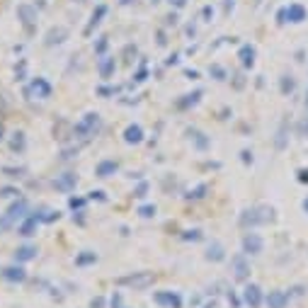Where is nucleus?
Masks as SVG:
<instances>
[{
	"label": "nucleus",
	"mask_w": 308,
	"mask_h": 308,
	"mask_svg": "<svg viewBox=\"0 0 308 308\" xmlns=\"http://www.w3.org/2000/svg\"><path fill=\"white\" fill-rule=\"evenodd\" d=\"M95 260H97V255H95V252H85V255L75 257V264H90V262H95Z\"/></svg>",
	"instance_id": "24"
},
{
	"label": "nucleus",
	"mask_w": 308,
	"mask_h": 308,
	"mask_svg": "<svg viewBox=\"0 0 308 308\" xmlns=\"http://www.w3.org/2000/svg\"><path fill=\"white\" fill-rule=\"evenodd\" d=\"M100 126H102V119H100V114H85V119L75 126V131L78 133H88V136H92V133H97L100 131Z\"/></svg>",
	"instance_id": "2"
},
{
	"label": "nucleus",
	"mask_w": 308,
	"mask_h": 308,
	"mask_svg": "<svg viewBox=\"0 0 308 308\" xmlns=\"http://www.w3.org/2000/svg\"><path fill=\"white\" fill-rule=\"evenodd\" d=\"M146 189H148V185L143 182V185H141L138 189H136V194H133V197H146Z\"/></svg>",
	"instance_id": "37"
},
{
	"label": "nucleus",
	"mask_w": 308,
	"mask_h": 308,
	"mask_svg": "<svg viewBox=\"0 0 308 308\" xmlns=\"http://www.w3.org/2000/svg\"><path fill=\"white\" fill-rule=\"evenodd\" d=\"M114 73V59H102L100 61V75L102 78H110Z\"/></svg>",
	"instance_id": "22"
},
{
	"label": "nucleus",
	"mask_w": 308,
	"mask_h": 308,
	"mask_svg": "<svg viewBox=\"0 0 308 308\" xmlns=\"http://www.w3.org/2000/svg\"><path fill=\"white\" fill-rule=\"evenodd\" d=\"M15 136H17V138H12L10 146H12V151H22V148H24V138H22V133H15Z\"/></svg>",
	"instance_id": "26"
},
{
	"label": "nucleus",
	"mask_w": 308,
	"mask_h": 308,
	"mask_svg": "<svg viewBox=\"0 0 308 308\" xmlns=\"http://www.w3.org/2000/svg\"><path fill=\"white\" fill-rule=\"evenodd\" d=\"M304 209H306V211H308V199H306V201H304Z\"/></svg>",
	"instance_id": "44"
},
{
	"label": "nucleus",
	"mask_w": 308,
	"mask_h": 308,
	"mask_svg": "<svg viewBox=\"0 0 308 308\" xmlns=\"http://www.w3.org/2000/svg\"><path fill=\"white\" fill-rule=\"evenodd\" d=\"M204 192H206V185H199L194 192H192V194H187V197H189V199H201V197H204Z\"/></svg>",
	"instance_id": "28"
},
{
	"label": "nucleus",
	"mask_w": 308,
	"mask_h": 308,
	"mask_svg": "<svg viewBox=\"0 0 308 308\" xmlns=\"http://www.w3.org/2000/svg\"><path fill=\"white\" fill-rule=\"evenodd\" d=\"M17 15L22 17V24L32 32V22L37 20V15L32 12V7H29V5H20V7H17Z\"/></svg>",
	"instance_id": "13"
},
{
	"label": "nucleus",
	"mask_w": 308,
	"mask_h": 308,
	"mask_svg": "<svg viewBox=\"0 0 308 308\" xmlns=\"http://www.w3.org/2000/svg\"><path fill=\"white\" fill-rule=\"evenodd\" d=\"M201 15H204V20H206V22H211V17H214V7H209V5H206Z\"/></svg>",
	"instance_id": "33"
},
{
	"label": "nucleus",
	"mask_w": 308,
	"mask_h": 308,
	"mask_svg": "<svg viewBox=\"0 0 308 308\" xmlns=\"http://www.w3.org/2000/svg\"><path fill=\"white\" fill-rule=\"evenodd\" d=\"M54 185H56V189H61V192H70L73 187L78 185V177H75L73 173H66V175H61Z\"/></svg>",
	"instance_id": "12"
},
{
	"label": "nucleus",
	"mask_w": 308,
	"mask_h": 308,
	"mask_svg": "<svg viewBox=\"0 0 308 308\" xmlns=\"http://www.w3.org/2000/svg\"><path fill=\"white\" fill-rule=\"evenodd\" d=\"M34 257H37V247H32V245H24L15 250V262H27V260H34Z\"/></svg>",
	"instance_id": "15"
},
{
	"label": "nucleus",
	"mask_w": 308,
	"mask_h": 308,
	"mask_svg": "<svg viewBox=\"0 0 308 308\" xmlns=\"http://www.w3.org/2000/svg\"><path fill=\"white\" fill-rule=\"evenodd\" d=\"M102 306H105L102 299H92V301H90V308H102Z\"/></svg>",
	"instance_id": "39"
},
{
	"label": "nucleus",
	"mask_w": 308,
	"mask_h": 308,
	"mask_svg": "<svg viewBox=\"0 0 308 308\" xmlns=\"http://www.w3.org/2000/svg\"><path fill=\"white\" fill-rule=\"evenodd\" d=\"M306 107H308V92H306Z\"/></svg>",
	"instance_id": "45"
},
{
	"label": "nucleus",
	"mask_w": 308,
	"mask_h": 308,
	"mask_svg": "<svg viewBox=\"0 0 308 308\" xmlns=\"http://www.w3.org/2000/svg\"><path fill=\"white\" fill-rule=\"evenodd\" d=\"M231 264H233V274H236V279H241V282H245L247 277H250V264H247L245 255H236L233 260H231Z\"/></svg>",
	"instance_id": "7"
},
{
	"label": "nucleus",
	"mask_w": 308,
	"mask_h": 308,
	"mask_svg": "<svg viewBox=\"0 0 308 308\" xmlns=\"http://www.w3.org/2000/svg\"><path fill=\"white\" fill-rule=\"evenodd\" d=\"M29 92H34V95H39L42 100H46V97H51V85H49L44 78H34L32 85L27 88V95H29Z\"/></svg>",
	"instance_id": "8"
},
{
	"label": "nucleus",
	"mask_w": 308,
	"mask_h": 308,
	"mask_svg": "<svg viewBox=\"0 0 308 308\" xmlns=\"http://www.w3.org/2000/svg\"><path fill=\"white\" fill-rule=\"evenodd\" d=\"M105 12H107V7H105V5H100V7H97V12H95V15H92V22H90V29H92V27H97V24H100V17H102V15H105Z\"/></svg>",
	"instance_id": "25"
},
{
	"label": "nucleus",
	"mask_w": 308,
	"mask_h": 308,
	"mask_svg": "<svg viewBox=\"0 0 308 308\" xmlns=\"http://www.w3.org/2000/svg\"><path fill=\"white\" fill-rule=\"evenodd\" d=\"M143 219H151V216H155V206H141V211H138Z\"/></svg>",
	"instance_id": "29"
},
{
	"label": "nucleus",
	"mask_w": 308,
	"mask_h": 308,
	"mask_svg": "<svg viewBox=\"0 0 308 308\" xmlns=\"http://www.w3.org/2000/svg\"><path fill=\"white\" fill-rule=\"evenodd\" d=\"M243 299L250 308H260L262 306V289L257 284H247L245 291H243Z\"/></svg>",
	"instance_id": "6"
},
{
	"label": "nucleus",
	"mask_w": 308,
	"mask_h": 308,
	"mask_svg": "<svg viewBox=\"0 0 308 308\" xmlns=\"http://www.w3.org/2000/svg\"><path fill=\"white\" fill-rule=\"evenodd\" d=\"M201 238V231H187L185 233V241H199Z\"/></svg>",
	"instance_id": "31"
},
{
	"label": "nucleus",
	"mask_w": 308,
	"mask_h": 308,
	"mask_svg": "<svg viewBox=\"0 0 308 308\" xmlns=\"http://www.w3.org/2000/svg\"><path fill=\"white\" fill-rule=\"evenodd\" d=\"M170 2H173L175 7H185V2H187V0H170Z\"/></svg>",
	"instance_id": "42"
},
{
	"label": "nucleus",
	"mask_w": 308,
	"mask_h": 308,
	"mask_svg": "<svg viewBox=\"0 0 308 308\" xmlns=\"http://www.w3.org/2000/svg\"><path fill=\"white\" fill-rule=\"evenodd\" d=\"M20 192L17 189H10V187H5V189H0V197H17Z\"/></svg>",
	"instance_id": "32"
},
{
	"label": "nucleus",
	"mask_w": 308,
	"mask_h": 308,
	"mask_svg": "<svg viewBox=\"0 0 308 308\" xmlns=\"http://www.w3.org/2000/svg\"><path fill=\"white\" fill-rule=\"evenodd\" d=\"M153 301L163 308H182V299H180V294H175V291H158V294L153 296Z\"/></svg>",
	"instance_id": "3"
},
{
	"label": "nucleus",
	"mask_w": 308,
	"mask_h": 308,
	"mask_svg": "<svg viewBox=\"0 0 308 308\" xmlns=\"http://www.w3.org/2000/svg\"><path fill=\"white\" fill-rule=\"evenodd\" d=\"M112 308H122V296H119V294L112 296Z\"/></svg>",
	"instance_id": "36"
},
{
	"label": "nucleus",
	"mask_w": 308,
	"mask_h": 308,
	"mask_svg": "<svg viewBox=\"0 0 308 308\" xmlns=\"http://www.w3.org/2000/svg\"><path fill=\"white\" fill-rule=\"evenodd\" d=\"M34 228H37V216H29V219L20 226V236H34Z\"/></svg>",
	"instance_id": "20"
},
{
	"label": "nucleus",
	"mask_w": 308,
	"mask_h": 308,
	"mask_svg": "<svg viewBox=\"0 0 308 308\" xmlns=\"http://www.w3.org/2000/svg\"><path fill=\"white\" fill-rule=\"evenodd\" d=\"M211 73L216 75V80H223V78H226V70H223L221 66H211Z\"/></svg>",
	"instance_id": "30"
},
{
	"label": "nucleus",
	"mask_w": 308,
	"mask_h": 308,
	"mask_svg": "<svg viewBox=\"0 0 308 308\" xmlns=\"http://www.w3.org/2000/svg\"><path fill=\"white\" fill-rule=\"evenodd\" d=\"M286 15H289V22H294V24H301V22L308 17V10L301 5V2H291V5L286 7Z\"/></svg>",
	"instance_id": "9"
},
{
	"label": "nucleus",
	"mask_w": 308,
	"mask_h": 308,
	"mask_svg": "<svg viewBox=\"0 0 308 308\" xmlns=\"http://www.w3.org/2000/svg\"><path fill=\"white\" fill-rule=\"evenodd\" d=\"M262 238L257 233H245L243 238V255H260L262 252Z\"/></svg>",
	"instance_id": "4"
},
{
	"label": "nucleus",
	"mask_w": 308,
	"mask_h": 308,
	"mask_svg": "<svg viewBox=\"0 0 308 308\" xmlns=\"http://www.w3.org/2000/svg\"><path fill=\"white\" fill-rule=\"evenodd\" d=\"M294 88H296L294 78H291V75H284V78H282V92H284V95H291Z\"/></svg>",
	"instance_id": "23"
},
{
	"label": "nucleus",
	"mask_w": 308,
	"mask_h": 308,
	"mask_svg": "<svg viewBox=\"0 0 308 308\" xmlns=\"http://www.w3.org/2000/svg\"><path fill=\"white\" fill-rule=\"evenodd\" d=\"M286 22H289L286 7H279V12H277V24H286Z\"/></svg>",
	"instance_id": "27"
},
{
	"label": "nucleus",
	"mask_w": 308,
	"mask_h": 308,
	"mask_svg": "<svg viewBox=\"0 0 308 308\" xmlns=\"http://www.w3.org/2000/svg\"><path fill=\"white\" fill-rule=\"evenodd\" d=\"M299 182L308 185V170H306V168H304V170H299Z\"/></svg>",
	"instance_id": "35"
},
{
	"label": "nucleus",
	"mask_w": 308,
	"mask_h": 308,
	"mask_svg": "<svg viewBox=\"0 0 308 308\" xmlns=\"http://www.w3.org/2000/svg\"><path fill=\"white\" fill-rule=\"evenodd\" d=\"M226 255H223V247L221 243H211L209 245V252H206V260H214V262H221Z\"/></svg>",
	"instance_id": "18"
},
{
	"label": "nucleus",
	"mask_w": 308,
	"mask_h": 308,
	"mask_svg": "<svg viewBox=\"0 0 308 308\" xmlns=\"http://www.w3.org/2000/svg\"><path fill=\"white\" fill-rule=\"evenodd\" d=\"M241 63L245 66V68H252L255 66V46H250V44H245L243 49H241Z\"/></svg>",
	"instance_id": "16"
},
{
	"label": "nucleus",
	"mask_w": 308,
	"mask_h": 308,
	"mask_svg": "<svg viewBox=\"0 0 308 308\" xmlns=\"http://www.w3.org/2000/svg\"><path fill=\"white\" fill-rule=\"evenodd\" d=\"M185 97H187V100H180V102H177V107H180V110H187V107H194V105L199 102L201 92L197 90V92H192V95H185Z\"/></svg>",
	"instance_id": "21"
},
{
	"label": "nucleus",
	"mask_w": 308,
	"mask_h": 308,
	"mask_svg": "<svg viewBox=\"0 0 308 308\" xmlns=\"http://www.w3.org/2000/svg\"><path fill=\"white\" fill-rule=\"evenodd\" d=\"M153 274L151 272H141V274H131V277H122V279H117V284H122V286H133V289H146V286H151L153 284Z\"/></svg>",
	"instance_id": "1"
},
{
	"label": "nucleus",
	"mask_w": 308,
	"mask_h": 308,
	"mask_svg": "<svg viewBox=\"0 0 308 308\" xmlns=\"http://www.w3.org/2000/svg\"><path fill=\"white\" fill-rule=\"evenodd\" d=\"M189 136L197 141V148H199V151H206V148L211 146V143H209V138H204V133H201V131H197V129H192V131H189Z\"/></svg>",
	"instance_id": "19"
},
{
	"label": "nucleus",
	"mask_w": 308,
	"mask_h": 308,
	"mask_svg": "<svg viewBox=\"0 0 308 308\" xmlns=\"http://www.w3.org/2000/svg\"><path fill=\"white\" fill-rule=\"evenodd\" d=\"M304 129H306V136H308V119H306V124H304Z\"/></svg>",
	"instance_id": "43"
},
{
	"label": "nucleus",
	"mask_w": 308,
	"mask_h": 308,
	"mask_svg": "<svg viewBox=\"0 0 308 308\" xmlns=\"http://www.w3.org/2000/svg\"><path fill=\"white\" fill-rule=\"evenodd\" d=\"M68 204H70L73 209H80V206L85 204V199H75V197H70V201H68Z\"/></svg>",
	"instance_id": "34"
},
{
	"label": "nucleus",
	"mask_w": 308,
	"mask_h": 308,
	"mask_svg": "<svg viewBox=\"0 0 308 308\" xmlns=\"http://www.w3.org/2000/svg\"><path fill=\"white\" fill-rule=\"evenodd\" d=\"M2 277H5L7 282H24V279H27V274H24V269H22L20 264L5 267V269H2Z\"/></svg>",
	"instance_id": "11"
},
{
	"label": "nucleus",
	"mask_w": 308,
	"mask_h": 308,
	"mask_svg": "<svg viewBox=\"0 0 308 308\" xmlns=\"http://www.w3.org/2000/svg\"><path fill=\"white\" fill-rule=\"evenodd\" d=\"M241 155H243V163H252V153L250 151H243Z\"/></svg>",
	"instance_id": "40"
},
{
	"label": "nucleus",
	"mask_w": 308,
	"mask_h": 308,
	"mask_svg": "<svg viewBox=\"0 0 308 308\" xmlns=\"http://www.w3.org/2000/svg\"><path fill=\"white\" fill-rule=\"evenodd\" d=\"M264 304H267V308H286L289 306V294L274 289V291H269V294L264 296Z\"/></svg>",
	"instance_id": "5"
},
{
	"label": "nucleus",
	"mask_w": 308,
	"mask_h": 308,
	"mask_svg": "<svg viewBox=\"0 0 308 308\" xmlns=\"http://www.w3.org/2000/svg\"><path fill=\"white\" fill-rule=\"evenodd\" d=\"M124 141H126V143H141V141H143V129H141L138 124L126 126V131H124Z\"/></svg>",
	"instance_id": "10"
},
{
	"label": "nucleus",
	"mask_w": 308,
	"mask_h": 308,
	"mask_svg": "<svg viewBox=\"0 0 308 308\" xmlns=\"http://www.w3.org/2000/svg\"><path fill=\"white\" fill-rule=\"evenodd\" d=\"M24 211H27V204H24V201H17V204H12V206H10V211H7V216H5V219L12 223L15 219H22V216H24Z\"/></svg>",
	"instance_id": "17"
},
{
	"label": "nucleus",
	"mask_w": 308,
	"mask_h": 308,
	"mask_svg": "<svg viewBox=\"0 0 308 308\" xmlns=\"http://www.w3.org/2000/svg\"><path fill=\"white\" fill-rule=\"evenodd\" d=\"M117 168H119V165H117L114 160H102V163L97 165L95 173H97V177H112V175L117 173Z\"/></svg>",
	"instance_id": "14"
},
{
	"label": "nucleus",
	"mask_w": 308,
	"mask_h": 308,
	"mask_svg": "<svg viewBox=\"0 0 308 308\" xmlns=\"http://www.w3.org/2000/svg\"><path fill=\"white\" fill-rule=\"evenodd\" d=\"M185 75L189 78V80H197V78H199V73H197V70H185Z\"/></svg>",
	"instance_id": "41"
},
{
	"label": "nucleus",
	"mask_w": 308,
	"mask_h": 308,
	"mask_svg": "<svg viewBox=\"0 0 308 308\" xmlns=\"http://www.w3.org/2000/svg\"><path fill=\"white\" fill-rule=\"evenodd\" d=\"M90 199H100V201H105V192H90Z\"/></svg>",
	"instance_id": "38"
}]
</instances>
